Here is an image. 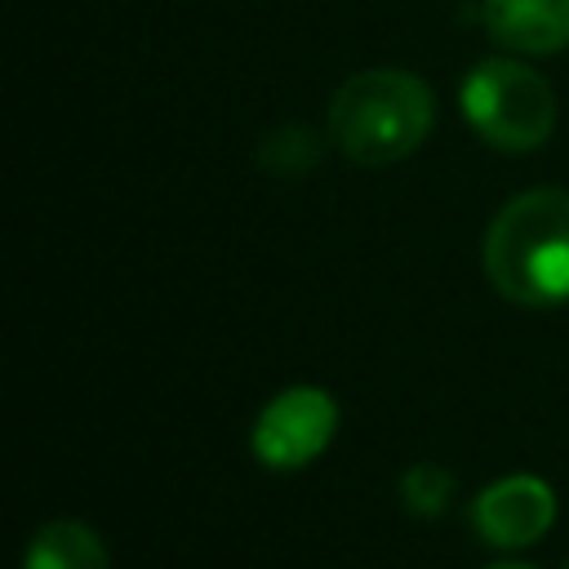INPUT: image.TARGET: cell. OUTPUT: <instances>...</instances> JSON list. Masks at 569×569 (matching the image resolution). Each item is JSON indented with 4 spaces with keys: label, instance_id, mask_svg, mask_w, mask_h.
<instances>
[{
    "label": "cell",
    "instance_id": "obj_7",
    "mask_svg": "<svg viewBox=\"0 0 569 569\" xmlns=\"http://www.w3.org/2000/svg\"><path fill=\"white\" fill-rule=\"evenodd\" d=\"M22 569H111V556L84 520H49L27 542Z\"/></svg>",
    "mask_w": 569,
    "mask_h": 569
},
{
    "label": "cell",
    "instance_id": "obj_8",
    "mask_svg": "<svg viewBox=\"0 0 569 569\" xmlns=\"http://www.w3.org/2000/svg\"><path fill=\"white\" fill-rule=\"evenodd\" d=\"M258 160H262V169H271V173L298 178V173H307V169L320 160V138H316L307 124H280V129H271V133L262 138Z\"/></svg>",
    "mask_w": 569,
    "mask_h": 569
},
{
    "label": "cell",
    "instance_id": "obj_4",
    "mask_svg": "<svg viewBox=\"0 0 569 569\" xmlns=\"http://www.w3.org/2000/svg\"><path fill=\"white\" fill-rule=\"evenodd\" d=\"M333 431H338V405H333V396L325 387L298 382V387L276 391L262 405L249 445H253V458L262 467H271V471H298L316 453L329 449Z\"/></svg>",
    "mask_w": 569,
    "mask_h": 569
},
{
    "label": "cell",
    "instance_id": "obj_5",
    "mask_svg": "<svg viewBox=\"0 0 569 569\" xmlns=\"http://www.w3.org/2000/svg\"><path fill=\"white\" fill-rule=\"evenodd\" d=\"M556 520V493L538 476H502L471 498V529L489 547H529Z\"/></svg>",
    "mask_w": 569,
    "mask_h": 569
},
{
    "label": "cell",
    "instance_id": "obj_1",
    "mask_svg": "<svg viewBox=\"0 0 569 569\" xmlns=\"http://www.w3.org/2000/svg\"><path fill=\"white\" fill-rule=\"evenodd\" d=\"M485 276L520 307L569 298V191L533 187L511 196L485 231Z\"/></svg>",
    "mask_w": 569,
    "mask_h": 569
},
{
    "label": "cell",
    "instance_id": "obj_9",
    "mask_svg": "<svg viewBox=\"0 0 569 569\" xmlns=\"http://www.w3.org/2000/svg\"><path fill=\"white\" fill-rule=\"evenodd\" d=\"M400 498L413 516H440L453 498V471L440 462H413L400 476Z\"/></svg>",
    "mask_w": 569,
    "mask_h": 569
},
{
    "label": "cell",
    "instance_id": "obj_10",
    "mask_svg": "<svg viewBox=\"0 0 569 569\" xmlns=\"http://www.w3.org/2000/svg\"><path fill=\"white\" fill-rule=\"evenodd\" d=\"M485 569H529V565H516V560H498V565H485Z\"/></svg>",
    "mask_w": 569,
    "mask_h": 569
},
{
    "label": "cell",
    "instance_id": "obj_11",
    "mask_svg": "<svg viewBox=\"0 0 569 569\" xmlns=\"http://www.w3.org/2000/svg\"><path fill=\"white\" fill-rule=\"evenodd\" d=\"M565 569H569V560H565Z\"/></svg>",
    "mask_w": 569,
    "mask_h": 569
},
{
    "label": "cell",
    "instance_id": "obj_2",
    "mask_svg": "<svg viewBox=\"0 0 569 569\" xmlns=\"http://www.w3.org/2000/svg\"><path fill=\"white\" fill-rule=\"evenodd\" d=\"M436 98L427 80L400 67H369L338 84L329 102V138L333 147L365 164H396L431 133Z\"/></svg>",
    "mask_w": 569,
    "mask_h": 569
},
{
    "label": "cell",
    "instance_id": "obj_6",
    "mask_svg": "<svg viewBox=\"0 0 569 569\" xmlns=\"http://www.w3.org/2000/svg\"><path fill=\"white\" fill-rule=\"evenodd\" d=\"M480 18L511 53H556L569 44V0H485Z\"/></svg>",
    "mask_w": 569,
    "mask_h": 569
},
{
    "label": "cell",
    "instance_id": "obj_3",
    "mask_svg": "<svg viewBox=\"0 0 569 569\" xmlns=\"http://www.w3.org/2000/svg\"><path fill=\"white\" fill-rule=\"evenodd\" d=\"M467 124L498 151H533L556 129V93L551 84L516 62V58H485L462 76L458 89Z\"/></svg>",
    "mask_w": 569,
    "mask_h": 569
}]
</instances>
